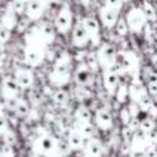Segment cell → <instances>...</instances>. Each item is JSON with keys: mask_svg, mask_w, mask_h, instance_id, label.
<instances>
[{"mask_svg": "<svg viewBox=\"0 0 157 157\" xmlns=\"http://www.w3.org/2000/svg\"><path fill=\"white\" fill-rule=\"evenodd\" d=\"M135 132H136V131L132 130L130 125H124V127H123V131H121L123 139L125 141V144H127V145H130L131 142H132V138H134V135H135Z\"/></svg>", "mask_w": 157, "mask_h": 157, "instance_id": "e575fe53", "label": "cell"}, {"mask_svg": "<svg viewBox=\"0 0 157 157\" xmlns=\"http://www.w3.org/2000/svg\"><path fill=\"white\" fill-rule=\"evenodd\" d=\"M73 78L76 81L77 86H81V87H86L91 83L92 80V72L87 68V65L84 62H80L77 65L76 71L73 73Z\"/></svg>", "mask_w": 157, "mask_h": 157, "instance_id": "ffe728a7", "label": "cell"}, {"mask_svg": "<svg viewBox=\"0 0 157 157\" xmlns=\"http://www.w3.org/2000/svg\"><path fill=\"white\" fill-rule=\"evenodd\" d=\"M92 2H97V0H92Z\"/></svg>", "mask_w": 157, "mask_h": 157, "instance_id": "f6af8a7d", "label": "cell"}, {"mask_svg": "<svg viewBox=\"0 0 157 157\" xmlns=\"http://www.w3.org/2000/svg\"><path fill=\"white\" fill-rule=\"evenodd\" d=\"M55 35H57V30L54 25L50 21L40 19L30 25V28L24 35V46L47 51L55 41Z\"/></svg>", "mask_w": 157, "mask_h": 157, "instance_id": "6da1fadb", "label": "cell"}, {"mask_svg": "<svg viewBox=\"0 0 157 157\" xmlns=\"http://www.w3.org/2000/svg\"><path fill=\"white\" fill-rule=\"evenodd\" d=\"M87 33L90 36V44L95 47L101 46V22L95 17H84L81 19Z\"/></svg>", "mask_w": 157, "mask_h": 157, "instance_id": "7c38bea8", "label": "cell"}, {"mask_svg": "<svg viewBox=\"0 0 157 157\" xmlns=\"http://www.w3.org/2000/svg\"><path fill=\"white\" fill-rule=\"evenodd\" d=\"M19 91H21V88L18 87L15 78L13 76H6L2 78V81H0V95H2L3 102L14 101L15 98H18Z\"/></svg>", "mask_w": 157, "mask_h": 157, "instance_id": "30bf717a", "label": "cell"}, {"mask_svg": "<svg viewBox=\"0 0 157 157\" xmlns=\"http://www.w3.org/2000/svg\"><path fill=\"white\" fill-rule=\"evenodd\" d=\"M114 32H116V35L119 36V37H125V36L128 35V32H130V28H128L125 18H119L116 26H114Z\"/></svg>", "mask_w": 157, "mask_h": 157, "instance_id": "4dcf8cb0", "label": "cell"}, {"mask_svg": "<svg viewBox=\"0 0 157 157\" xmlns=\"http://www.w3.org/2000/svg\"><path fill=\"white\" fill-rule=\"evenodd\" d=\"M11 37V32L0 24V46H6Z\"/></svg>", "mask_w": 157, "mask_h": 157, "instance_id": "f35d334b", "label": "cell"}, {"mask_svg": "<svg viewBox=\"0 0 157 157\" xmlns=\"http://www.w3.org/2000/svg\"><path fill=\"white\" fill-rule=\"evenodd\" d=\"M91 2H92V0H80V3L84 6V7H88V6L91 4Z\"/></svg>", "mask_w": 157, "mask_h": 157, "instance_id": "7bdbcfd3", "label": "cell"}, {"mask_svg": "<svg viewBox=\"0 0 157 157\" xmlns=\"http://www.w3.org/2000/svg\"><path fill=\"white\" fill-rule=\"evenodd\" d=\"M141 8L144 10V13L146 14L147 21H150V22H152V21H156V18H157V11H156L155 6H153L152 3L149 2V0H144V3H142Z\"/></svg>", "mask_w": 157, "mask_h": 157, "instance_id": "f1b7e54d", "label": "cell"}, {"mask_svg": "<svg viewBox=\"0 0 157 157\" xmlns=\"http://www.w3.org/2000/svg\"><path fill=\"white\" fill-rule=\"evenodd\" d=\"M7 59H8V54L7 50H6V46H0V72L6 68Z\"/></svg>", "mask_w": 157, "mask_h": 157, "instance_id": "60d3db41", "label": "cell"}, {"mask_svg": "<svg viewBox=\"0 0 157 157\" xmlns=\"http://www.w3.org/2000/svg\"><path fill=\"white\" fill-rule=\"evenodd\" d=\"M84 63L87 65V68L94 73V72L98 71L99 66V62H98V58H97V52H86V57H84Z\"/></svg>", "mask_w": 157, "mask_h": 157, "instance_id": "4316f807", "label": "cell"}, {"mask_svg": "<svg viewBox=\"0 0 157 157\" xmlns=\"http://www.w3.org/2000/svg\"><path fill=\"white\" fill-rule=\"evenodd\" d=\"M72 80L71 68H62V66H54L48 73V83L52 88H63Z\"/></svg>", "mask_w": 157, "mask_h": 157, "instance_id": "ba28073f", "label": "cell"}, {"mask_svg": "<svg viewBox=\"0 0 157 157\" xmlns=\"http://www.w3.org/2000/svg\"><path fill=\"white\" fill-rule=\"evenodd\" d=\"M147 95V90L142 86L141 81H134L130 86V99L132 102L138 103L142 98H145Z\"/></svg>", "mask_w": 157, "mask_h": 157, "instance_id": "603a6c76", "label": "cell"}, {"mask_svg": "<svg viewBox=\"0 0 157 157\" xmlns=\"http://www.w3.org/2000/svg\"><path fill=\"white\" fill-rule=\"evenodd\" d=\"M13 77L15 78L17 84L21 90H30L33 88L36 81V76L35 72H33V68L30 66H18V68L14 71Z\"/></svg>", "mask_w": 157, "mask_h": 157, "instance_id": "9c48e42d", "label": "cell"}, {"mask_svg": "<svg viewBox=\"0 0 157 157\" xmlns=\"http://www.w3.org/2000/svg\"><path fill=\"white\" fill-rule=\"evenodd\" d=\"M147 94L150 95V97H157V78H150L149 81H147Z\"/></svg>", "mask_w": 157, "mask_h": 157, "instance_id": "ab89813d", "label": "cell"}, {"mask_svg": "<svg viewBox=\"0 0 157 157\" xmlns=\"http://www.w3.org/2000/svg\"><path fill=\"white\" fill-rule=\"evenodd\" d=\"M132 114H131L130 109L128 108H123L121 110H120V120H121V123L124 125H128L131 121H132Z\"/></svg>", "mask_w": 157, "mask_h": 157, "instance_id": "8d00e7d4", "label": "cell"}, {"mask_svg": "<svg viewBox=\"0 0 157 157\" xmlns=\"http://www.w3.org/2000/svg\"><path fill=\"white\" fill-rule=\"evenodd\" d=\"M86 141L87 139L78 132L76 128H72V130L68 131L66 144H68V146L71 147V150H76V152L81 150L84 147V145H86Z\"/></svg>", "mask_w": 157, "mask_h": 157, "instance_id": "44dd1931", "label": "cell"}, {"mask_svg": "<svg viewBox=\"0 0 157 157\" xmlns=\"http://www.w3.org/2000/svg\"><path fill=\"white\" fill-rule=\"evenodd\" d=\"M75 94H76V98L80 101V102H84V101L90 99V98L92 97L91 92H90L86 87H81V86H78V88L75 91Z\"/></svg>", "mask_w": 157, "mask_h": 157, "instance_id": "836d02e7", "label": "cell"}, {"mask_svg": "<svg viewBox=\"0 0 157 157\" xmlns=\"http://www.w3.org/2000/svg\"><path fill=\"white\" fill-rule=\"evenodd\" d=\"M54 66H62V68H71L72 63V57L68 51L65 50H61V51H57V55H55L54 59Z\"/></svg>", "mask_w": 157, "mask_h": 157, "instance_id": "cb8c5ba5", "label": "cell"}, {"mask_svg": "<svg viewBox=\"0 0 157 157\" xmlns=\"http://www.w3.org/2000/svg\"><path fill=\"white\" fill-rule=\"evenodd\" d=\"M73 19H75V15H73V10L71 8V6L68 3H62V6H61L59 10L55 14L52 25H54L57 33H59V35H68L73 29V25H75Z\"/></svg>", "mask_w": 157, "mask_h": 157, "instance_id": "3957f363", "label": "cell"}, {"mask_svg": "<svg viewBox=\"0 0 157 157\" xmlns=\"http://www.w3.org/2000/svg\"><path fill=\"white\" fill-rule=\"evenodd\" d=\"M120 86V73L116 68L105 69L103 71V87L110 95L116 94L117 87Z\"/></svg>", "mask_w": 157, "mask_h": 157, "instance_id": "e0dca14e", "label": "cell"}, {"mask_svg": "<svg viewBox=\"0 0 157 157\" xmlns=\"http://www.w3.org/2000/svg\"><path fill=\"white\" fill-rule=\"evenodd\" d=\"M97 58L99 66L105 69H110L116 66L117 59V50L112 43H101V46L97 50Z\"/></svg>", "mask_w": 157, "mask_h": 157, "instance_id": "5b68a950", "label": "cell"}, {"mask_svg": "<svg viewBox=\"0 0 157 157\" xmlns=\"http://www.w3.org/2000/svg\"><path fill=\"white\" fill-rule=\"evenodd\" d=\"M127 2H130V0H124V3H127Z\"/></svg>", "mask_w": 157, "mask_h": 157, "instance_id": "ee69618b", "label": "cell"}, {"mask_svg": "<svg viewBox=\"0 0 157 157\" xmlns=\"http://www.w3.org/2000/svg\"><path fill=\"white\" fill-rule=\"evenodd\" d=\"M119 11L113 10V8H109L106 6H102L98 11V17H99V22L103 28L106 29H112V28L116 26L117 21H119L120 15Z\"/></svg>", "mask_w": 157, "mask_h": 157, "instance_id": "5bb4252c", "label": "cell"}, {"mask_svg": "<svg viewBox=\"0 0 157 157\" xmlns=\"http://www.w3.org/2000/svg\"><path fill=\"white\" fill-rule=\"evenodd\" d=\"M10 128H11L10 123H8V119H7V116H6L4 110L0 109V138H2V136L4 135L8 130H10Z\"/></svg>", "mask_w": 157, "mask_h": 157, "instance_id": "d6a6232c", "label": "cell"}, {"mask_svg": "<svg viewBox=\"0 0 157 157\" xmlns=\"http://www.w3.org/2000/svg\"><path fill=\"white\" fill-rule=\"evenodd\" d=\"M145 157H157V149L156 146H149L145 150Z\"/></svg>", "mask_w": 157, "mask_h": 157, "instance_id": "b9f144b4", "label": "cell"}, {"mask_svg": "<svg viewBox=\"0 0 157 157\" xmlns=\"http://www.w3.org/2000/svg\"><path fill=\"white\" fill-rule=\"evenodd\" d=\"M114 97H116L117 102L125 103L127 102V99L130 98V86H127V84H120V86L117 87V90H116Z\"/></svg>", "mask_w": 157, "mask_h": 157, "instance_id": "83f0119b", "label": "cell"}, {"mask_svg": "<svg viewBox=\"0 0 157 157\" xmlns=\"http://www.w3.org/2000/svg\"><path fill=\"white\" fill-rule=\"evenodd\" d=\"M156 66H157V65H156Z\"/></svg>", "mask_w": 157, "mask_h": 157, "instance_id": "c3c4849f", "label": "cell"}, {"mask_svg": "<svg viewBox=\"0 0 157 157\" xmlns=\"http://www.w3.org/2000/svg\"><path fill=\"white\" fill-rule=\"evenodd\" d=\"M114 68L119 73H134L139 68V59L132 51H119Z\"/></svg>", "mask_w": 157, "mask_h": 157, "instance_id": "277c9868", "label": "cell"}, {"mask_svg": "<svg viewBox=\"0 0 157 157\" xmlns=\"http://www.w3.org/2000/svg\"><path fill=\"white\" fill-rule=\"evenodd\" d=\"M51 98H52V102L57 106H65L66 103L69 102V94H68V91L63 88L54 90L51 94Z\"/></svg>", "mask_w": 157, "mask_h": 157, "instance_id": "d4e9b609", "label": "cell"}, {"mask_svg": "<svg viewBox=\"0 0 157 157\" xmlns=\"http://www.w3.org/2000/svg\"><path fill=\"white\" fill-rule=\"evenodd\" d=\"M48 11V0H28L24 15L30 22H37Z\"/></svg>", "mask_w": 157, "mask_h": 157, "instance_id": "52a82bcc", "label": "cell"}, {"mask_svg": "<svg viewBox=\"0 0 157 157\" xmlns=\"http://www.w3.org/2000/svg\"><path fill=\"white\" fill-rule=\"evenodd\" d=\"M32 152L37 157H66L72 152L68 144L51 132H44L37 135L32 142Z\"/></svg>", "mask_w": 157, "mask_h": 157, "instance_id": "7a4b0ae2", "label": "cell"}, {"mask_svg": "<svg viewBox=\"0 0 157 157\" xmlns=\"http://www.w3.org/2000/svg\"><path fill=\"white\" fill-rule=\"evenodd\" d=\"M71 33V43L76 50H84L90 44V36L81 21H78L76 22V25H73V29H72Z\"/></svg>", "mask_w": 157, "mask_h": 157, "instance_id": "8fae6325", "label": "cell"}, {"mask_svg": "<svg viewBox=\"0 0 157 157\" xmlns=\"http://www.w3.org/2000/svg\"><path fill=\"white\" fill-rule=\"evenodd\" d=\"M46 55H47L46 50L24 46V59H25V63L28 66H30V68H40L47 61Z\"/></svg>", "mask_w": 157, "mask_h": 157, "instance_id": "4fadbf2b", "label": "cell"}, {"mask_svg": "<svg viewBox=\"0 0 157 157\" xmlns=\"http://www.w3.org/2000/svg\"><path fill=\"white\" fill-rule=\"evenodd\" d=\"M0 99H2V95H0Z\"/></svg>", "mask_w": 157, "mask_h": 157, "instance_id": "bcb514c9", "label": "cell"}, {"mask_svg": "<svg viewBox=\"0 0 157 157\" xmlns=\"http://www.w3.org/2000/svg\"><path fill=\"white\" fill-rule=\"evenodd\" d=\"M102 153H103V146L99 139L97 138L87 139L84 147L81 149L83 157H101Z\"/></svg>", "mask_w": 157, "mask_h": 157, "instance_id": "d6986e66", "label": "cell"}, {"mask_svg": "<svg viewBox=\"0 0 157 157\" xmlns=\"http://www.w3.org/2000/svg\"><path fill=\"white\" fill-rule=\"evenodd\" d=\"M17 141H18V136H17V134L14 132V130H11V128L2 136V142H3V144L10 145V146H14V145L17 144Z\"/></svg>", "mask_w": 157, "mask_h": 157, "instance_id": "1f68e13d", "label": "cell"}, {"mask_svg": "<svg viewBox=\"0 0 157 157\" xmlns=\"http://www.w3.org/2000/svg\"><path fill=\"white\" fill-rule=\"evenodd\" d=\"M73 128H76L78 132L86 139L95 138V124L91 121H75Z\"/></svg>", "mask_w": 157, "mask_h": 157, "instance_id": "7402d4cb", "label": "cell"}, {"mask_svg": "<svg viewBox=\"0 0 157 157\" xmlns=\"http://www.w3.org/2000/svg\"><path fill=\"white\" fill-rule=\"evenodd\" d=\"M24 2H28V0H24Z\"/></svg>", "mask_w": 157, "mask_h": 157, "instance_id": "7dc6e473", "label": "cell"}, {"mask_svg": "<svg viewBox=\"0 0 157 157\" xmlns=\"http://www.w3.org/2000/svg\"><path fill=\"white\" fill-rule=\"evenodd\" d=\"M18 22H19V15L17 14V11L14 10L13 4H8L7 7L3 10V13L0 14V24H2L6 29L13 32L14 29H17Z\"/></svg>", "mask_w": 157, "mask_h": 157, "instance_id": "2e32d148", "label": "cell"}, {"mask_svg": "<svg viewBox=\"0 0 157 157\" xmlns=\"http://www.w3.org/2000/svg\"><path fill=\"white\" fill-rule=\"evenodd\" d=\"M123 4H124V0H103V6L109 8H113V10L119 11L123 8Z\"/></svg>", "mask_w": 157, "mask_h": 157, "instance_id": "74e56055", "label": "cell"}, {"mask_svg": "<svg viewBox=\"0 0 157 157\" xmlns=\"http://www.w3.org/2000/svg\"><path fill=\"white\" fill-rule=\"evenodd\" d=\"M0 157H15L14 146H10V145H6L2 142V146H0Z\"/></svg>", "mask_w": 157, "mask_h": 157, "instance_id": "d590c367", "label": "cell"}, {"mask_svg": "<svg viewBox=\"0 0 157 157\" xmlns=\"http://www.w3.org/2000/svg\"><path fill=\"white\" fill-rule=\"evenodd\" d=\"M124 18H125V21H127L128 28H130V32H132V33L142 32V30L145 29V26H146V24L149 22L146 18V14L144 13V10H142L141 7L130 8Z\"/></svg>", "mask_w": 157, "mask_h": 157, "instance_id": "8992f818", "label": "cell"}, {"mask_svg": "<svg viewBox=\"0 0 157 157\" xmlns=\"http://www.w3.org/2000/svg\"><path fill=\"white\" fill-rule=\"evenodd\" d=\"M6 105L10 108V110L15 114L17 117H21V119H25L28 117L30 112V103L28 99L25 98H15L14 101H8V102H4Z\"/></svg>", "mask_w": 157, "mask_h": 157, "instance_id": "ac0fdd59", "label": "cell"}, {"mask_svg": "<svg viewBox=\"0 0 157 157\" xmlns=\"http://www.w3.org/2000/svg\"><path fill=\"white\" fill-rule=\"evenodd\" d=\"M155 127H156L155 119H152L150 116H146L142 120H139V130L142 132H145V134L152 132V131H155Z\"/></svg>", "mask_w": 157, "mask_h": 157, "instance_id": "f546056e", "label": "cell"}, {"mask_svg": "<svg viewBox=\"0 0 157 157\" xmlns=\"http://www.w3.org/2000/svg\"><path fill=\"white\" fill-rule=\"evenodd\" d=\"M94 124L101 131H109L113 128V117L112 113L105 108L97 109L94 114Z\"/></svg>", "mask_w": 157, "mask_h": 157, "instance_id": "9a60e30c", "label": "cell"}, {"mask_svg": "<svg viewBox=\"0 0 157 157\" xmlns=\"http://www.w3.org/2000/svg\"><path fill=\"white\" fill-rule=\"evenodd\" d=\"M92 114L90 112V109L84 105H80L75 110V121H91Z\"/></svg>", "mask_w": 157, "mask_h": 157, "instance_id": "484cf974", "label": "cell"}]
</instances>
